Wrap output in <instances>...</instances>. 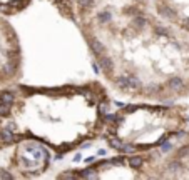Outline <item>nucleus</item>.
<instances>
[{"mask_svg":"<svg viewBox=\"0 0 189 180\" xmlns=\"http://www.w3.org/2000/svg\"><path fill=\"white\" fill-rule=\"evenodd\" d=\"M104 85L129 102L189 97V33L152 8L102 12L75 20Z\"/></svg>","mask_w":189,"mask_h":180,"instance_id":"f257e3e1","label":"nucleus"},{"mask_svg":"<svg viewBox=\"0 0 189 180\" xmlns=\"http://www.w3.org/2000/svg\"><path fill=\"white\" fill-rule=\"evenodd\" d=\"M110 104L100 80L0 87V152L22 140L40 142L55 155L75 152L100 139Z\"/></svg>","mask_w":189,"mask_h":180,"instance_id":"f03ea898","label":"nucleus"},{"mask_svg":"<svg viewBox=\"0 0 189 180\" xmlns=\"http://www.w3.org/2000/svg\"><path fill=\"white\" fill-rule=\"evenodd\" d=\"M189 127V107L177 102H129L109 114L100 139L115 153H146L177 140Z\"/></svg>","mask_w":189,"mask_h":180,"instance_id":"7ed1b4c3","label":"nucleus"},{"mask_svg":"<svg viewBox=\"0 0 189 180\" xmlns=\"http://www.w3.org/2000/svg\"><path fill=\"white\" fill-rule=\"evenodd\" d=\"M157 152L146 153H115L112 157L99 158L85 167L65 170L57 175V178H135L154 180V163Z\"/></svg>","mask_w":189,"mask_h":180,"instance_id":"20e7f679","label":"nucleus"},{"mask_svg":"<svg viewBox=\"0 0 189 180\" xmlns=\"http://www.w3.org/2000/svg\"><path fill=\"white\" fill-rule=\"evenodd\" d=\"M12 155L8 158V170L15 178H35L49 170L52 153L49 148L35 140H22L12 145Z\"/></svg>","mask_w":189,"mask_h":180,"instance_id":"39448f33","label":"nucleus"},{"mask_svg":"<svg viewBox=\"0 0 189 180\" xmlns=\"http://www.w3.org/2000/svg\"><path fill=\"white\" fill-rule=\"evenodd\" d=\"M23 75V48L18 32L8 17L0 15V87L20 82Z\"/></svg>","mask_w":189,"mask_h":180,"instance_id":"423d86ee","label":"nucleus"},{"mask_svg":"<svg viewBox=\"0 0 189 180\" xmlns=\"http://www.w3.org/2000/svg\"><path fill=\"white\" fill-rule=\"evenodd\" d=\"M77 18L102 12H125L134 8H149L151 0H74ZM75 18V20H77Z\"/></svg>","mask_w":189,"mask_h":180,"instance_id":"0eeeda50","label":"nucleus"},{"mask_svg":"<svg viewBox=\"0 0 189 180\" xmlns=\"http://www.w3.org/2000/svg\"><path fill=\"white\" fill-rule=\"evenodd\" d=\"M151 8L162 20L189 33V0H151Z\"/></svg>","mask_w":189,"mask_h":180,"instance_id":"6e6552de","label":"nucleus"},{"mask_svg":"<svg viewBox=\"0 0 189 180\" xmlns=\"http://www.w3.org/2000/svg\"><path fill=\"white\" fill-rule=\"evenodd\" d=\"M33 3V0H0V15H20Z\"/></svg>","mask_w":189,"mask_h":180,"instance_id":"1a4fd4ad","label":"nucleus"},{"mask_svg":"<svg viewBox=\"0 0 189 180\" xmlns=\"http://www.w3.org/2000/svg\"><path fill=\"white\" fill-rule=\"evenodd\" d=\"M49 2L54 5V8L64 18H67V20L75 23L77 15H75V2H74V0H49Z\"/></svg>","mask_w":189,"mask_h":180,"instance_id":"9d476101","label":"nucleus"},{"mask_svg":"<svg viewBox=\"0 0 189 180\" xmlns=\"http://www.w3.org/2000/svg\"><path fill=\"white\" fill-rule=\"evenodd\" d=\"M0 178L12 180V178H15V177H13V173L8 170V167H2V165H0Z\"/></svg>","mask_w":189,"mask_h":180,"instance_id":"9b49d317","label":"nucleus"}]
</instances>
